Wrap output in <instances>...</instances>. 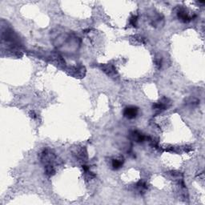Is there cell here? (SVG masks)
I'll list each match as a JSON object with an SVG mask.
<instances>
[{"mask_svg": "<svg viewBox=\"0 0 205 205\" xmlns=\"http://www.w3.org/2000/svg\"><path fill=\"white\" fill-rule=\"evenodd\" d=\"M138 111H139L138 108L134 107V106H129V107L125 108V109L123 110V116L126 117L128 120H132L137 116Z\"/></svg>", "mask_w": 205, "mask_h": 205, "instance_id": "1", "label": "cell"}, {"mask_svg": "<svg viewBox=\"0 0 205 205\" xmlns=\"http://www.w3.org/2000/svg\"><path fill=\"white\" fill-rule=\"evenodd\" d=\"M130 135H131V140H133V141H135V142H137V143L143 142L146 139V137L144 136V135H143L142 133L140 132L139 131H131Z\"/></svg>", "mask_w": 205, "mask_h": 205, "instance_id": "2", "label": "cell"}, {"mask_svg": "<svg viewBox=\"0 0 205 205\" xmlns=\"http://www.w3.org/2000/svg\"><path fill=\"white\" fill-rule=\"evenodd\" d=\"M168 100L167 99H163L162 101L157 102L156 104L153 105V109L156 110V111H158L159 112H161V111H164L166 109L168 108Z\"/></svg>", "mask_w": 205, "mask_h": 205, "instance_id": "3", "label": "cell"}, {"mask_svg": "<svg viewBox=\"0 0 205 205\" xmlns=\"http://www.w3.org/2000/svg\"><path fill=\"white\" fill-rule=\"evenodd\" d=\"M178 17H179V19L182 22H183V23H188V22H190L191 19H192V18L189 15V14L186 12L185 10H183V9H182V10H179V11H178Z\"/></svg>", "mask_w": 205, "mask_h": 205, "instance_id": "4", "label": "cell"}, {"mask_svg": "<svg viewBox=\"0 0 205 205\" xmlns=\"http://www.w3.org/2000/svg\"><path fill=\"white\" fill-rule=\"evenodd\" d=\"M102 71L105 72L106 74L110 76H114L116 74V70L114 66L112 65H105L102 67Z\"/></svg>", "mask_w": 205, "mask_h": 205, "instance_id": "5", "label": "cell"}, {"mask_svg": "<svg viewBox=\"0 0 205 205\" xmlns=\"http://www.w3.org/2000/svg\"><path fill=\"white\" fill-rule=\"evenodd\" d=\"M123 159H113L111 161V166L115 170L120 169L123 166Z\"/></svg>", "mask_w": 205, "mask_h": 205, "instance_id": "6", "label": "cell"}, {"mask_svg": "<svg viewBox=\"0 0 205 205\" xmlns=\"http://www.w3.org/2000/svg\"><path fill=\"white\" fill-rule=\"evenodd\" d=\"M45 173L48 176H52L55 173V169L53 165H46L45 166Z\"/></svg>", "mask_w": 205, "mask_h": 205, "instance_id": "7", "label": "cell"}, {"mask_svg": "<svg viewBox=\"0 0 205 205\" xmlns=\"http://www.w3.org/2000/svg\"><path fill=\"white\" fill-rule=\"evenodd\" d=\"M136 188L139 190L140 192H144L148 189V186L146 184V183H144L143 181H140V182L137 183Z\"/></svg>", "mask_w": 205, "mask_h": 205, "instance_id": "8", "label": "cell"}, {"mask_svg": "<svg viewBox=\"0 0 205 205\" xmlns=\"http://www.w3.org/2000/svg\"><path fill=\"white\" fill-rule=\"evenodd\" d=\"M137 19H138V17H137L136 15H133V16L130 19V21H129L130 25H131L132 27H135V26H136L137 20H138Z\"/></svg>", "mask_w": 205, "mask_h": 205, "instance_id": "9", "label": "cell"}, {"mask_svg": "<svg viewBox=\"0 0 205 205\" xmlns=\"http://www.w3.org/2000/svg\"><path fill=\"white\" fill-rule=\"evenodd\" d=\"M30 116H31V118H32V119H36V118H37V115L35 114V112H34V111H30Z\"/></svg>", "mask_w": 205, "mask_h": 205, "instance_id": "10", "label": "cell"}, {"mask_svg": "<svg viewBox=\"0 0 205 205\" xmlns=\"http://www.w3.org/2000/svg\"><path fill=\"white\" fill-rule=\"evenodd\" d=\"M82 168H83V171H89V167L88 166H87V165H83L82 166Z\"/></svg>", "mask_w": 205, "mask_h": 205, "instance_id": "11", "label": "cell"}]
</instances>
